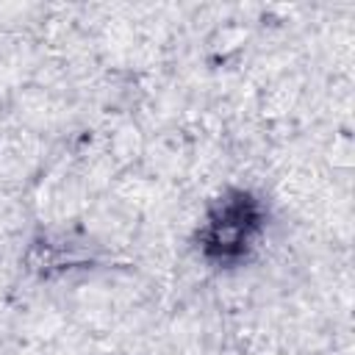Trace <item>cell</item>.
<instances>
[{
    "mask_svg": "<svg viewBox=\"0 0 355 355\" xmlns=\"http://www.w3.org/2000/svg\"><path fill=\"white\" fill-rule=\"evenodd\" d=\"M261 225V208L247 191H225L208 214V225L200 233L205 255L216 261H236L252 244Z\"/></svg>",
    "mask_w": 355,
    "mask_h": 355,
    "instance_id": "obj_1",
    "label": "cell"
}]
</instances>
